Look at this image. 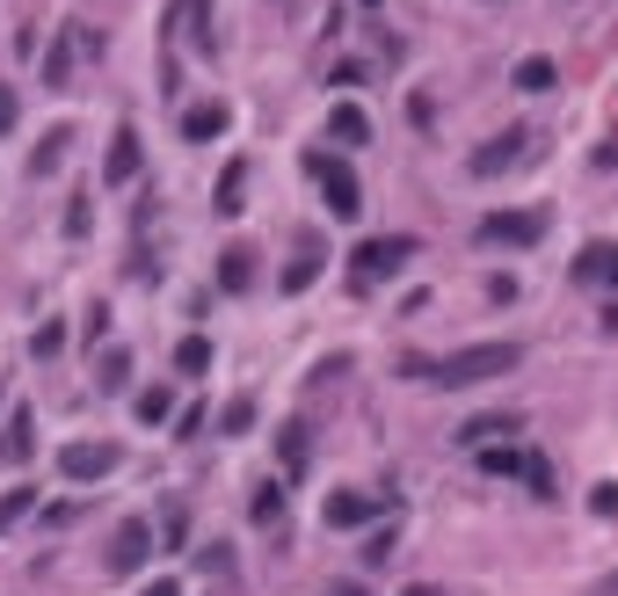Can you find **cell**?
Masks as SVG:
<instances>
[{
  "label": "cell",
  "instance_id": "obj_1",
  "mask_svg": "<svg viewBox=\"0 0 618 596\" xmlns=\"http://www.w3.org/2000/svg\"><path fill=\"white\" fill-rule=\"evenodd\" d=\"M516 364H524L516 342H473V350H451V356H407V379L466 393V386H488V379H502V371H516Z\"/></svg>",
  "mask_w": 618,
  "mask_h": 596
},
{
  "label": "cell",
  "instance_id": "obj_2",
  "mask_svg": "<svg viewBox=\"0 0 618 596\" xmlns=\"http://www.w3.org/2000/svg\"><path fill=\"white\" fill-rule=\"evenodd\" d=\"M306 168H313L320 196H328V219H356V211H364V190H356V168H350L342 153H313Z\"/></svg>",
  "mask_w": 618,
  "mask_h": 596
},
{
  "label": "cell",
  "instance_id": "obj_3",
  "mask_svg": "<svg viewBox=\"0 0 618 596\" xmlns=\"http://www.w3.org/2000/svg\"><path fill=\"white\" fill-rule=\"evenodd\" d=\"M480 247H531V241H546V211H488L473 226Z\"/></svg>",
  "mask_w": 618,
  "mask_h": 596
},
{
  "label": "cell",
  "instance_id": "obj_4",
  "mask_svg": "<svg viewBox=\"0 0 618 596\" xmlns=\"http://www.w3.org/2000/svg\"><path fill=\"white\" fill-rule=\"evenodd\" d=\"M407 255H415V233H386V241H364V247H356V284L393 277Z\"/></svg>",
  "mask_w": 618,
  "mask_h": 596
},
{
  "label": "cell",
  "instance_id": "obj_5",
  "mask_svg": "<svg viewBox=\"0 0 618 596\" xmlns=\"http://www.w3.org/2000/svg\"><path fill=\"white\" fill-rule=\"evenodd\" d=\"M524 160H531V131L516 124V131H502V139H488V146H480V153L466 160V168H473V175H510V168H524Z\"/></svg>",
  "mask_w": 618,
  "mask_h": 596
},
{
  "label": "cell",
  "instance_id": "obj_6",
  "mask_svg": "<svg viewBox=\"0 0 618 596\" xmlns=\"http://www.w3.org/2000/svg\"><path fill=\"white\" fill-rule=\"evenodd\" d=\"M117 444H66V451H58V473L66 480H103V473H117Z\"/></svg>",
  "mask_w": 618,
  "mask_h": 596
},
{
  "label": "cell",
  "instance_id": "obj_7",
  "mask_svg": "<svg viewBox=\"0 0 618 596\" xmlns=\"http://www.w3.org/2000/svg\"><path fill=\"white\" fill-rule=\"evenodd\" d=\"M146 553H153V524H146V517L117 524V539H109V567H117V575H139Z\"/></svg>",
  "mask_w": 618,
  "mask_h": 596
},
{
  "label": "cell",
  "instance_id": "obj_8",
  "mask_svg": "<svg viewBox=\"0 0 618 596\" xmlns=\"http://www.w3.org/2000/svg\"><path fill=\"white\" fill-rule=\"evenodd\" d=\"M146 168V139L131 124H117V139H109V160H103V182H139Z\"/></svg>",
  "mask_w": 618,
  "mask_h": 596
},
{
  "label": "cell",
  "instance_id": "obj_9",
  "mask_svg": "<svg viewBox=\"0 0 618 596\" xmlns=\"http://www.w3.org/2000/svg\"><path fill=\"white\" fill-rule=\"evenodd\" d=\"M73 52H81V22H66V30H52V44H44V88H66L73 81Z\"/></svg>",
  "mask_w": 618,
  "mask_h": 596
},
{
  "label": "cell",
  "instance_id": "obj_10",
  "mask_svg": "<svg viewBox=\"0 0 618 596\" xmlns=\"http://www.w3.org/2000/svg\"><path fill=\"white\" fill-rule=\"evenodd\" d=\"M226 124H233V109H226V103H190V109H182V139L204 146V139H219Z\"/></svg>",
  "mask_w": 618,
  "mask_h": 596
},
{
  "label": "cell",
  "instance_id": "obj_11",
  "mask_svg": "<svg viewBox=\"0 0 618 596\" xmlns=\"http://www.w3.org/2000/svg\"><path fill=\"white\" fill-rule=\"evenodd\" d=\"M575 284H618V247L611 241H589L575 255Z\"/></svg>",
  "mask_w": 618,
  "mask_h": 596
},
{
  "label": "cell",
  "instance_id": "obj_12",
  "mask_svg": "<svg viewBox=\"0 0 618 596\" xmlns=\"http://www.w3.org/2000/svg\"><path fill=\"white\" fill-rule=\"evenodd\" d=\"M371 517H379L371 494H328V524L335 531H356V524H371Z\"/></svg>",
  "mask_w": 618,
  "mask_h": 596
},
{
  "label": "cell",
  "instance_id": "obj_13",
  "mask_svg": "<svg viewBox=\"0 0 618 596\" xmlns=\"http://www.w3.org/2000/svg\"><path fill=\"white\" fill-rule=\"evenodd\" d=\"M66 146H73V131H44V139L30 146V182L58 175V160H66Z\"/></svg>",
  "mask_w": 618,
  "mask_h": 596
},
{
  "label": "cell",
  "instance_id": "obj_14",
  "mask_svg": "<svg viewBox=\"0 0 618 596\" xmlns=\"http://www.w3.org/2000/svg\"><path fill=\"white\" fill-rule=\"evenodd\" d=\"M328 139H335V146H364V139H371L364 109H356V103H335V109H328Z\"/></svg>",
  "mask_w": 618,
  "mask_h": 596
},
{
  "label": "cell",
  "instance_id": "obj_15",
  "mask_svg": "<svg viewBox=\"0 0 618 596\" xmlns=\"http://www.w3.org/2000/svg\"><path fill=\"white\" fill-rule=\"evenodd\" d=\"M30 444H36V422L15 407V415H8V437H0V466H15V458H30Z\"/></svg>",
  "mask_w": 618,
  "mask_h": 596
},
{
  "label": "cell",
  "instance_id": "obj_16",
  "mask_svg": "<svg viewBox=\"0 0 618 596\" xmlns=\"http://www.w3.org/2000/svg\"><path fill=\"white\" fill-rule=\"evenodd\" d=\"M494 437H516V415H480V422L459 429V444H473V451H488Z\"/></svg>",
  "mask_w": 618,
  "mask_h": 596
},
{
  "label": "cell",
  "instance_id": "obj_17",
  "mask_svg": "<svg viewBox=\"0 0 618 596\" xmlns=\"http://www.w3.org/2000/svg\"><path fill=\"white\" fill-rule=\"evenodd\" d=\"M510 81H516L524 95H546L553 81H561V66H553V58H516V73H510Z\"/></svg>",
  "mask_w": 618,
  "mask_h": 596
},
{
  "label": "cell",
  "instance_id": "obj_18",
  "mask_svg": "<svg viewBox=\"0 0 618 596\" xmlns=\"http://www.w3.org/2000/svg\"><path fill=\"white\" fill-rule=\"evenodd\" d=\"M241 190H247V160H226L219 168V211L226 219H241Z\"/></svg>",
  "mask_w": 618,
  "mask_h": 596
},
{
  "label": "cell",
  "instance_id": "obj_19",
  "mask_svg": "<svg viewBox=\"0 0 618 596\" xmlns=\"http://www.w3.org/2000/svg\"><path fill=\"white\" fill-rule=\"evenodd\" d=\"M219 284H226V291H247V284H255V255H247V247H226V255H219Z\"/></svg>",
  "mask_w": 618,
  "mask_h": 596
},
{
  "label": "cell",
  "instance_id": "obj_20",
  "mask_svg": "<svg viewBox=\"0 0 618 596\" xmlns=\"http://www.w3.org/2000/svg\"><path fill=\"white\" fill-rule=\"evenodd\" d=\"M313 277H320V247H313V233H306V241H299V263L284 269V291H306Z\"/></svg>",
  "mask_w": 618,
  "mask_h": 596
},
{
  "label": "cell",
  "instance_id": "obj_21",
  "mask_svg": "<svg viewBox=\"0 0 618 596\" xmlns=\"http://www.w3.org/2000/svg\"><path fill=\"white\" fill-rule=\"evenodd\" d=\"M247 517H255V524H284V488H277V480H263V488H255V502H247Z\"/></svg>",
  "mask_w": 618,
  "mask_h": 596
},
{
  "label": "cell",
  "instance_id": "obj_22",
  "mask_svg": "<svg viewBox=\"0 0 618 596\" xmlns=\"http://www.w3.org/2000/svg\"><path fill=\"white\" fill-rule=\"evenodd\" d=\"M95 371H103V379H95L103 393H124V386H131V350H103V364H95Z\"/></svg>",
  "mask_w": 618,
  "mask_h": 596
},
{
  "label": "cell",
  "instance_id": "obj_23",
  "mask_svg": "<svg viewBox=\"0 0 618 596\" xmlns=\"http://www.w3.org/2000/svg\"><path fill=\"white\" fill-rule=\"evenodd\" d=\"M131 415H139V422H146V429H153V422H168V415H175V393H168V386H153V393H139V401H131Z\"/></svg>",
  "mask_w": 618,
  "mask_h": 596
},
{
  "label": "cell",
  "instance_id": "obj_24",
  "mask_svg": "<svg viewBox=\"0 0 618 596\" xmlns=\"http://www.w3.org/2000/svg\"><path fill=\"white\" fill-rule=\"evenodd\" d=\"M30 509H36V488H8V494H0V531H15Z\"/></svg>",
  "mask_w": 618,
  "mask_h": 596
},
{
  "label": "cell",
  "instance_id": "obj_25",
  "mask_svg": "<svg viewBox=\"0 0 618 596\" xmlns=\"http://www.w3.org/2000/svg\"><path fill=\"white\" fill-rule=\"evenodd\" d=\"M175 371H212V342H204V334H182V350H175Z\"/></svg>",
  "mask_w": 618,
  "mask_h": 596
},
{
  "label": "cell",
  "instance_id": "obj_26",
  "mask_svg": "<svg viewBox=\"0 0 618 596\" xmlns=\"http://www.w3.org/2000/svg\"><path fill=\"white\" fill-rule=\"evenodd\" d=\"M219 429H226V437H247V429H255V401H226V415H219Z\"/></svg>",
  "mask_w": 618,
  "mask_h": 596
},
{
  "label": "cell",
  "instance_id": "obj_27",
  "mask_svg": "<svg viewBox=\"0 0 618 596\" xmlns=\"http://www.w3.org/2000/svg\"><path fill=\"white\" fill-rule=\"evenodd\" d=\"M30 350H36V356H58V350H66V328H58V320H52V328H36Z\"/></svg>",
  "mask_w": 618,
  "mask_h": 596
},
{
  "label": "cell",
  "instance_id": "obj_28",
  "mask_svg": "<svg viewBox=\"0 0 618 596\" xmlns=\"http://www.w3.org/2000/svg\"><path fill=\"white\" fill-rule=\"evenodd\" d=\"M589 509H597V517H618V480H597V488H589Z\"/></svg>",
  "mask_w": 618,
  "mask_h": 596
},
{
  "label": "cell",
  "instance_id": "obj_29",
  "mask_svg": "<svg viewBox=\"0 0 618 596\" xmlns=\"http://www.w3.org/2000/svg\"><path fill=\"white\" fill-rule=\"evenodd\" d=\"M284 466H291V473H299V466H306V429H299V422L284 429Z\"/></svg>",
  "mask_w": 618,
  "mask_h": 596
},
{
  "label": "cell",
  "instance_id": "obj_30",
  "mask_svg": "<svg viewBox=\"0 0 618 596\" xmlns=\"http://www.w3.org/2000/svg\"><path fill=\"white\" fill-rule=\"evenodd\" d=\"M524 480H531V494H553V466L546 458H524Z\"/></svg>",
  "mask_w": 618,
  "mask_h": 596
},
{
  "label": "cell",
  "instance_id": "obj_31",
  "mask_svg": "<svg viewBox=\"0 0 618 596\" xmlns=\"http://www.w3.org/2000/svg\"><path fill=\"white\" fill-rule=\"evenodd\" d=\"M88 204H95V196H73V211H66V233H73V241L88 233Z\"/></svg>",
  "mask_w": 618,
  "mask_h": 596
},
{
  "label": "cell",
  "instance_id": "obj_32",
  "mask_svg": "<svg viewBox=\"0 0 618 596\" xmlns=\"http://www.w3.org/2000/svg\"><path fill=\"white\" fill-rule=\"evenodd\" d=\"M386 553H393L386 531H379V539H364V567H386Z\"/></svg>",
  "mask_w": 618,
  "mask_h": 596
},
{
  "label": "cell",
  "instance_id": "obj_33",
  "mask_svg": "<svg viewBox=\"0 0 618 596\" xmlns=\"http://www.w3.org/2000/svg\"><path fill=\"white\" fill-rule=\"evenodd\" d=\"M15 131V88H0V139Z\"/></svg>",
  "mask_w": 618,
  "mask_h": 596
},
{
  "label": "cell",
  "instance_id": "obj_34",
  "mask_svg": "<svg viewBox=\"0 0 618 596\" xmlns=\"http://www.w3.org/2000/svg\"><path fill=\"white\" fill-rule=\"evenodd\" d=\"M146 596H182V582L175 575H153V582H146Z\"/></svg>",
  "mask_w": 618,
  "mask_h": 596
},
{
  "label": "cell",
  "instance_id": "obj_35",
  "mask_svg": "<svg viewBox=\"0 0 618 596\" xmlns=\"http://www.w3.org/2000/svg\"><path fill=\"white\" fill-rule=\"evenodd\" d=\"M597 596H618V575H611V582H597Z\"/></svg>",
  "mask_w": 618,
  "mask_h": 596
},
{
  "label": "cell",
  "instance_id": "obj_36",
  "mask_svg": "<svg viewBox=\"0 0 618 596\" xmlns=\"http://www.w3.org/2000/svg\"><path fill=\"white\" fill-rule=\"evenodd\" d=\"M328 596H364V589H328Z\"/></svg>",
  "mask_w": 618,
  "mask_h": 596
},
{
  "label": "cell",
  "instance_id": "obj_37",
  "mask_svg": "<svg viewBox=\"0 0 618 596\" xmlns=\"http://www.w3.org/2000/svg\"><path fill=\"white\" fill-rule=\"evenodd\" d=\"M0 401H8V386H0Z\"/></svg>",
  "mask_w": 618,
  "mask_h": 596
}]
</instances>
